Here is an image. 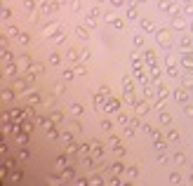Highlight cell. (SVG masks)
I'll use <instances>...</instances> for the list:
<instances>
[{
    "instance_id": "obj_21",
    "label": "cell",
    "mask_w": 193,
    "mask_h": 186,
    "mask_svg": "<svg viewBox=\"0 0 193 186\" xmlns=\"http://www.w3.org/2000/svg\"><path fill=\"white\" fill-rule=\"evenodd\" d=\"M191 45H193V42H191V40H189V38H181V47H184V50H189Z\"/></svg>"
},
{
    "instance_id": "obj_15",
    "label": "cell",
    "mask_w": 193,
    "mask_h": 186,
    "mask_svg": "<svg viewBox=\"0 0 193 186\" xmlns=\"http://www.w3.org/2000/svg\"><path fill=\"white\" fill-rule=\"evenodd\" d=\"M101 155H104V146L94 144V158H101Z\"/></svg>"
},
{
    "instance_id": "obj_20",
    "label": "cell",
    "mask_w": 193,
    "mask_h": 186,
    "mask_svg": "<svg viewBox=\"0 0 193 186\" xmlns=\"http://www.w3.org/2000/svg\"><path fill=\"white\" fill-rule=\"evenodd\" d=\"M64 33H57V35H54V38H52V40H54V42H57V45H59V42H64Z\"/></svg>"
},
{
    "instance_id": "obj_33",
    "label": "cell",
    "mask_w": 193,
    "mask_h": 186,
    "mask_svg": "<svg viewBox=\"0 0 193 186\" xmlns=\"http://www.w3.org/2000/svg\"><path fill=\"white\" fill-rule=\"evenodd\" d=\"M167 66H177V59L174 57H167Z\"/></svg>"
},
{
    "instance_id": "obj_7",
    "label": "cell",
    "mask_w": 193,
    "mask_h": 186,
    "mask_svg": "<svg viewBox=\"0 0 193 186\" xmlns=\"http://www.w3.org/2000/svg\"><path fill=\"white\" fill-rule=\"evenodd\" d=\"M59 62H61V54H59V52H52V54H50V64H52V66H57Z\"/></svg>"
},
{
    "instance_id": "obj_28",
    "label": "cell",
    "mask_w": 193,
    "mask_h": 186,
    "mask_svg": "<svg viewBox=\"0 0 193 186\" xmlns=\"http://www.w3.org/2000/svg\"><path fill=\"white\" fill-rule=\"evenodd\" d=\"M64 78H66V80H71V78H75V73H73V71H64Z\"/></svg>"
},
{
    "instance_id": "obj_9",
    "label": "cell",
    "mask_w": 193,
    "mask_h": 186,
    "mask_svg": "<svg viewBox=\"0 0 193 186\" xmlns=\"http://www.w3.org/2000/svg\"><path fill=\"white\" fill-rule=\"evenodd\" d=\"M146 62L151 66H156V52H146Z\"/></svg>"
},
{
    "instance_id": "obj_23",
    "label": "cell",
    "mask_w": 193,
    "mask_h": 186,
    "mask_svg": "<svg viewBox=\"0 0 193 186\" xmlns=\"http://www.w3.org/2000/svg\"><path fill=\"white\" fill-rule=\"evenodd\" d=\"M170 75H172V78H179V71H177V66H170Z\"/></svg>"
},
{
    "instance_id": "obj_5",
    "label": "cell",
    "mask_w": 193,
    "mask_h": 186,
    "mask_svg": "<svg viewBox=\"0 0 193 186\" xmlns=\"http://www.w3.org/2000/svg\"><path fill=\"white\" fill-rule=\"evenodd\" d=\"M75 35H78L80 40H87V38H90V31H87V29H83V26H78V29H75Z\"/></svg>"
},
{
    "instance_id": "obj_24",
    "label": "cell",
    "mask_w": 193,
    "mask_h": 186,
    "mask_svg": "<svg viewBox=\"0 0 193 186\" xmlns=\"http://www.w3.org/2000/svg\"><path fill=\"white\" fill-rule=\"evenodd\" d=\"M177 137H179L177 130H170V132H167V139H177Z\"/></svg>"
},
{
    "instance_id": "obj_18",
    "label": "cell",
    "mask_w": 193,
    "mask_h": 186,
    "mask_svg": "<svg viewBox=\"0 0 193 186\" xmlns=\"http://www.w3.org/2000/svg\"><path fill=\"white\" fill-rule=\"evenodd\" d=\"M134 45L137 47H144V35H134Z\"/></svg>"
},
{
    "instance_id": "obj_31",
    "label": "cell",
    "mask_w": 193,
    "mask_h": 186,
    "mask_svg": "<svg viewBox=\"0 0 193 186\" xmlns=\"http://www.w3.org/2000/svg\"><path fill=\"white\" fill-rule=\"evenodd\" d=\"M90 57H92V52H90V50H85V52L80 54V59H90Z\"/></svg>"
},
{
    "instance_id": "obj_14",
    "label": "cell",
    "mask_w": 193,
    "mask_h": 186,
    "mask_svg": "<svg viewBox=\"0 0 193 186\" xmlns=\"http://www.w3.org/2000/svg\"><path fill=\"white\" fill-rule=\"evenodd\" d=\"M170 182H172V184H179V182H181L179 172H172V174H170Z\"/></svg>"
},
{
    "instance_id": "obj_3",
    "label": "cell",
    "mask_w": 193,
    "mask_h": 186,
    "mask_svg": "<svg viewBox=\"0 0 193 186\" xmlns=\"http://www.w3.org/2000/svg\"><path fill=\"white\" fill-rule=\"evenodd\" d=\"M172 29H179V31H181V29H186V21H184L179 14H174V19H172Z\"/></svg>"
},
{
    "instance_id": "obj_19",
    "label": "cell",
    "mask_w": 193,
    "mask_h": 186,
    "mask_svg": "<svg viewBox=\"0 0 193 186\" xmlns=\"http://www.w3.org/2000/svg\"><path fill=\"white\" fill-rule=\"evenodd\" d=\"M144 29H146V31H153V21H151V19H144Z\"/></svg>"
},
{
    "instance_id": "obj_30",
    "label": "cell",
    "mask_w": 193,
    "mask_h": 186,
    "mask_svg": "<svg viewBox=\"0 0 193 186\" xmlns=\"http://www.w3.org/2000/svg\"><path fill=\"white\" fill-rule=\"evenodd\" d=\"M186 12H189V14H193V0H189V2H186Z\"/></svg>"
},
{
    "instance_id": "obj_22",
    "label": "cell",
    "mask_w": 193,
    "mask_h": 186,
    "mask_svg": "<svg viewBox=\"0 0 193 186\" xmlns=\"http://www.w3.org/2000/svg\"><path fill=\"white\" fill-rule=\"evenodd\" d=\"M165 94H167V87H165V85H158V97H165Z\"/></svg>"
},
{
    "instance_id": "obj_6",
    "label": "cell",
    "mask_w": 193,
    "mask_h": 186,
    "mask_svg": "<svg viewBox=\"0 0 193 186\" xmlns=\"http://www.w3.org/2000/svg\"><path fill=\"white\" fill-rule=\"evenodd\" d=\"M71 113H73V116H83V113H85V108H83L80 104H73V106H71Z\"/></svg>"
},
{
    "instance_id": "obj_34",
    "label": "cell",
    "mask_w": 193,
    "mask_h": 186,
    "mask_svg": "<svg viewBox=\"0 0 193 186\" xmlns=\"http://www.w3.org/2000/svg\"><path fill=\"white\" fill-rule=\"evenodd\" d=\"M111 2H113V7H120V5L125 2V0H111Z\"/></svg>"
},
{
    "instance_id": "obj_10",
    "label": "cell",
    "mask_w": 193,
    "mask_h": 186,
    "mask_svg": "<svg viewBox=\"0 0 193 186\" xmlns=\"http://www.w3.org/2000/svg\"><path fill=\"white\" fill-rule=\"evenodd\" d=\"M17 40H19V45H26V42H29V35H26V33H19Z\"/></svg>"
},
{
    "instance_id": "obj_2",
    "label": "cell",
    "mask_w": 193,
    "mask_h": 186,
    "mask_svg": "<svg viewBox=\"0 0 193 186\" xmlns=\"http://www.w3.org/2000/svg\"><path fill=\"white\" fill-rule=\"evenodd\" d=\"M174 99H177V101H181V104H186V101H189V90H184V87L174 90Z\"/></svg>"
},
{
    "instance_id": "obj_17",
    "label": "cell",
    "mask_w": 193,
    "mask_h": 186,
    "mask_svg": "<svg viewBox=\"0 0 193 186\" xmlns=\"http://www.w3.org/2000/svg\"><path fill=\"white\" fill-rule=\"evenodd\" d=\"M184 83H186V87L193 92V78H191V75H184Z\"/></svg>"
},
{
    "instance_id": "obj_26",
    "label": "cell",
    "mask_w": 193,
    "mask_h": 186,
    "mask_svg": "<svg viewBox=\"0 0 193 186\" xmlns=\"http://www.w3.org/2000/svg\"><path fill=\"white\" fill-rule=\"evenodd\" d=\"M113 26H116V29H125V21H120V19H116V21H113Z\"/></svg>"
},
{
    "instance_id": "obj_8",
    "label": "cell",
    "mask_w": 193,
    "mask_h": 186,
    "mask_svg": "<svg viewBox=\"0 0 193 186\" xmlns=\"http://www.w3.org/2000/svg\"><path fill=\"white\" fill-rule=\"evenodd\" d=\"M184 160H186V153H184V151H177V153H174V163H177V165H181Z\"/></svg>"
},
{
    "instance_id": "obj_32",
    "label": "cell",
    "mask_w": 193,
    "mask_h": 186,
    "mask_svg": "<svg viewBox=\"0 0 193 186\" xmlns=\"http://www.w3.org/2000/svg\"><path fill=\"white\" fill-rule=\"evenodd\" d=\"M118 120H120V123L125 125V123H127V116H125V113H118Z\"/></svg>"
},
{
    "instance_id": "obj_11",
    "label": "cell",
    "mask_w": 193,
    "mask_h": 186,
    "mask_svg": "<svg viewBox=\"0 0 193 186\" xmlns=\"http://www.w3.org/2000/svg\"><path fill=\"white\" fill-rule=\"evenodd\" d=\"M134 75H137V80L146 83V73H144V71H139V68H137V71H134Z\"/></svg>"
},
{
    "instance_id": "obj_12",
    "label": "cell",
    "mask_w": 193,
    "mask_h": 186,
    "mask_svg": "<svg viewBox=\"0 0 193 186\" xmlns=\"http://www.w3.org/2000/svg\"><path fill=\"white\" fill-rule=\"evenodd\" d=\"M146 111H148V106H146V104H139V106H137V116H144Z\"/></svg>"
},
{
    "instance_id": "obj_1",
    "label": "cell",
    "mask_w": 193,
    "mask_h": 186,
    "mask_svg": "<svg viewBox=\"0 0 193 186\" xmlns=\"http://www.w3.org/2000/svg\"><path fill=\"white\" fill-rule=\"evenodd\" d=\"M156 40H158V45H162V47H170V33L167 31H158L156 33Z\"/></svg>"
},
{
    "instance_id": "obj_29",
    "label": "cell",
    "mask_w": 193,
    "mask_h": 186,
    "mask_svg": "<svg viewBox=\"0 0 193 186\" xmlns=\"http://www.w3.org/2000/svg\"><path fill=\"white\" fill-rule=\"evenodd\" d=\"M160 123H165V125L170 123V116H167V113H160Z\"/></svg>"
},
{
    "instance_id": "obj_16",
    "label": "cell",
    "mask_w": 193,
    "mask_h": 186,
    "mask_svg": "<svg viewBox=\"0 0 193 186\" xmlns=\"http://www.w3.org/2000/svg\"><path fill=\"white\" fill-rule=\"evenodd\" d=\"M54 29H57V24H52V26H47V29H42V35H52V33H54Z\"/></svg>"
},
{
    "instance_id": "obj_4",
    "label": "cell",
    "mask_w": 193,
    "mask_h": 186,
    "mask_svg": "<svg viewBox=\"0 0 193 186\" xmlns=\"http://www.w3.org/2000/svg\"><path fill=\"white\" fill-rule=\"evenodd\" d=\"M179 62L184 64L186 68H191V71H193V54H191V52H186V54H184V57H181Z\"/></svg>"
},
{
    "instance_id": "obj_35",
    "label": "cell",
    "mask_w": 193,
    "mask_h": 186,
    "mask_svg": "<svg viewBox=\"0 0 193 186\" xmlns=\"http://www.w3.org/2000/svg\"><path fill=\"white\" fill-rule=\"evenodd\" d=\"M191 31H193V24H191Z\"/></svg>"
},
{
    "instance_id": "obj_27",
    "label": "cell",
    "mask_w": 193,
    "mask_h": 186,
    "mask_svg": "<svg viewBox=\"0 0 193 186\" xmlns=\"http://www.w3.org/2000/svg\"><path fill=\"white\" fill-rule=\"evenodd\" d=\"M68 59H80V57H78V52H75V50H68Z\"/></svg>"
},
{
    "instance_id": "obj_25",
    "label": "cell",
    "mask_w": 193,
    "mask_h": 186,
    "mask_svg": "<svg viewBox=\"0 0 193 186\" xmlns=\"http://www.w3.org/2000/svg\"><path fill=\"white\" fill-rule=\"evenodd\" d=\"M24 7H26V10H33V7H35V2H33V0H24Z\"/></svg>"
},
{
    "instance_id": "obj_13",
    "label": "cell",
    "mask_w": 193,
    "mask_h": 186,
    "mask_svg": "<svg viewBox=\"0 0 193 186\" xmlns=\"http://www.w3.org/2000/svg\"><path fill=\"white\" fill-rule=\"evenodd\" d=\"M123 170H125V167H123V165H120V163H116V165H113V167H111V172H113V174H120V172H123Z\"/></svg>"
}]
</instances>
